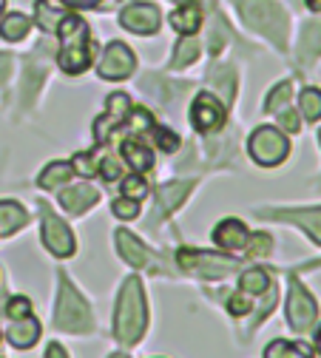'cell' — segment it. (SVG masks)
Segmentation results:
<instances>
[{
  "instance_id": "836d02e7",
  "label": "cell",
  "mask_w": 321,
  "mask_h": 358,
  "mask_svg": "<svg viewBox=\"0 0 321 358\" xmlns=\"http://www.w3.org/2000/svg\"><path fill=\"white\" fill-rule=\"evenodd\" d=\"M111 210H114V216H120V219H134L136 213H140V202L128 199V196H120V199H114Z\"/></svg>"
},
{
  "instance_id": "4dcf8cb0",
  "label": "cell",
  "mask_w": 321,
  "mask_h": 358,
  "mask_svg": "<svg viewBox=\"0 0 321 358\" xmlns=\"http://www.w3.org/2000/svg\"><path fill=\"white\" fill-rule=\"evenodd\" d=\"M71 168H74L80 176H94V173L100 171V165H97V159H94V154H91V151H80V154L71 159Z\"/></svg>"
},
{
  "instance_id": "c3c4849f",
  "label": "cell",
  "mask_w": 321,
  "mask_h": 358,
  "mask_svg": "<svg viewBox=\"0 0 321 358\" xmlns=\"http://www.w3.org/2000/svg\"><path fill=\"white\" fill-rule=\"evenodd\" d=\"M318 143H321V131H318Z\"/></svg>"
},
{
  "instance_id": "8992f818",
  "label": "cell",
  "mask_w": 321,
  "mask_h": 358,
  "mask_svg": "<svg viewBox=\"0 0 321 358\" xmlns=\"http://www.w3.org/2000/svg\"><path fill=\"white\" fill-rule=\"evenodd\" d=\"M245 20L256 29L264 31L273 43L285 46V34H287V17L276 3H267V0H248L245 3Z\"/></svg>"
},
{
  "instance_id": "44dd1931",
  "label": "cell",
  "mask_w": 321,
  "mask_h": 358,
  "mask_svg": "<svg viewBox=\"0 0 321 358\" xmlns=\"http://www.w3.org/2000/svg\"><path fill=\"white\" fill-rule=\"evenodd\" d=\"M71 173H74L71 162H52V165H45V168L40 171V176H37V185H40L43 191L60 188V185H66L69 179H71Z\"/></svg>"
},
{
  "instance_id": "9c48e42d",
  "label": "cell",
  "mask_w": 321,
  "mask_h": 358,
  "mask_svg": "<svg viewBox=\"0 0 321 358\" xmlns=\"http://www.w3.org/2000/svg\"><path fill=\"white\" fill-rule=\"evenodd\" d=\"M136 69V57L134 52L125 46V43H108L106 52H103V60H100V77L103 80H125L131 77Z\"/></svg>"
},
{
  "instance_id": "7a4b0ae2",
  "label": "cell",
  "mask_w": 321,
  "mask_h": 358,
  "mask_svg": "<svg viewBox=\"0 0 321 358\" xmlns=\"http://www.w3.org/2000/svg\"><path fill=\"white\" fill-rule=\"evenodd\" d=\"M145 319H148V313H145L143 282L131 276L120 287V299H117V310H114V336L120 338V344L140 341L145 333Z\"/></svg>"
},
{
  "instance_id": "74e56055",
  "label": "cell",
  "mask_w": 321,
  "mask_h": 358,
  "mask_svg": "<svg viewBox=\"0 0 321 358\" xmlns=\"http://www.w3.org/2000/svg\"><path fill=\"white\" fill-rule=\"evenodd\" d=\"M211 80L222 88V92L227 94V97H231L234 94V77H231V69H216L213 74H211Z\"/></svg>"
},
{
  "instance_id": "f35d334b",
  "label": "cell",
  "mask_w": 321,
  "mask_h": 358,
  "mask_svg": "<svg viewBox=\"0 0 321 358\" xmlns=\"http://www.w3.org/2000/svg\"><path fill=\"white\" fill-rule=\"evenodd\" d=\"M100 173H103V179L114 182V179H120V173H122V165H120L114 157H106L103 165H100Z\"/></svg>"
},
{
  "instance_id": "ee69618b",
  "label": "cell",
  "mask_w": 321,
  "mask_h": 358,
  "mask_svg": "<svg viewBox=\"0 0 321 358\" xmlns=\"http://www.w3.org/2000/svg\"><path fill=\"white\" fill-rule=\"evenodd\" d=\"M304 3H307L313 12H321V0H304Z\"/></svg>"
},
{
  "instance_id": "60d3db41",
  "label": "cell",
  "mask_w": 321,
  "mask_h": 358,
  "mask_svg": "<svg viewBox=\"0 0 321 358\" xmlns=\"http://www.w3.org/2000/svg\"><path fill=\"white\" fill-rule=\"evenodd\" d=\"M66 6H71V9H94V6H100L103 0H63Z\"/></svg>"
},
{
  "instance_id": "f6af8a7d",
  "label": "cell",
  "mask_w": 321,
  "mask_h": 358,
  "mask_svg": "<svg viewBox=\"0 0 321 358\" xmlns=\"http://www.w3.org/2000/svg\"><path fill=\"white\" fill-rule=\"evenodd\" d=\"M315 347H318V352H321V330L315 333Z\"/></svg>"
},
{
  "instance_id": "6da1fadb",
  "label": "cell",
  "mask_w": 321,
  "mask_h": 358,
  "mask_svg": "<svg viewBox=\"0 0 321 358\" xmlns=\"http://www.w3.org/2000/svg\"><path fill=\"white\" fill-rule=\"evenodd\" d=\"M60 34V55H57V63L66 74H80L91 66L94 60V52L97 46L91 43V31H88V23L80 17V15H63L57 29Z\"/></svg>"
},
{
  "instance_id": "277c9868",
  "label": "cell",
  "mask_w": 321,
  "mask_h": 358,
  "mask_svg": "<svg viewBox=\"0 0 321 358\" xmlns=\"http://www.w3.org/2000/svg\"><path fill=\"white\" fill-rule=\"evenodd\" d=\"M60 330L69 333H88L91 330V310L85 299L71 287L66 273H60V296H57V316H55Z\"/></svg>"
},
{
  "instance_id": "4fadbf2b",
  "label": "cell",
  "mask_w": 321,
  "mask_h": 358,
  "mask_svg": "<svg viewBox=\"0 0 321 358\" xmlns=\"http://www.w3.org/2000/svg\"><path fill=\"white\" fill-rule=\"evenodd\" d=\"M262 216L293 222V225H299V228H304L310 234L313 242L321 245V208H310V210H276V213H262Z\"/></svg>"
},
{
  "instance_id": "7dc6e473",
  "label": "cell",
  "mask_w": 321,
  "mask_h": 358,
  "mask_svg": "<svg viewBox=\"0 0 321 358\" xmlns=\"http://www.w3.org/2000/svg\"><path fill=\"white\" fill-rule=\"evenodd\" d=\"M111 358H128V355H111Z\"/></svg>"
},
{
  "instance_id": "2e32d148",
  "label": "cell",
  "mask_w": 321,
  "mask_h": 358,
  "mask_svg": "<svg viewBox=\"0 0 321 358\" xmlns=\"http://www.w3.org/2000/svg\"><path fill=\"white\" fill-rule=\"evenodd\" d=\"M114 242H117L120 256H122L128 264H134V267H145V264H148V248H145L140 239H136L131 231H117Z\"/></svg>"
},
{
  "instance_id": "d4e9b609",
  "label": "cell",
  "mask_w": 321,
  "mask_h": 358,
  "mask_svg": "<svg viewBox=\"0 0 321 358\" xmlns=\"http://www.w3.org/2000/svg\"><path fill=\"white\" fill-rule=\"evenodd\" d=\"M239 287H242V293H248V296H262V293H267V290L273 287V282H270V276L262 271V267H253V271H245V273H242Z\"/></svg>"
},
{
  "instance_id": "cb8c5ba5",
  "label": "cell",
  "mask_w": 321,
  "mask_h": 358,
  "mask_svg": "<svg viewBox=\"0 0 321 358\" xmlns=\"http://www.w3.org/2000/svg\"><path fill=\"white\" fill-rule=\"evenodd\" d=\"M29 29H31V20L20 12H12V15L3 17V23H0V37L9 40V43H17L29 34Z\"/></svg>"
},
{
  "instance_id": "83f0119b",
  "label": "cell",
  "mask_w": 321,
  "mask_h": 358,
  "mask_svg": "<svg viewBox=\"0 0 321 358\" xmlns=\"http://www.w3.org/2000/svg\"><path fill=\"white\" fill-rule=\"evenodd\" d=\"M299 108H301V117L315 122L321 120V92L318 88H304L301 97H299Z\"/></svg>"
},
{
  "instance_id": "d6986e66",
  "label": "cell",
  "mask_w": 321,
  "mask_h": 358,
  "mask_svg": "<svg viewBox=\"0 0 321 358\" xmlns=\"http://www.w3.org/2000/svg\"><path fill=\"white\" fill-rule=\"evenodd\" d=\"M122 159L136 171V173H145L154 168V151L145 143H136V140H125L122 143Z\"/></svg>"
},
{
  "instance_id": "b9f144b4",
  "label": "cell",
  "mask_w": 321,
  "mask_h": 358,
  "mask_svg": "<svg viewBox=\"0 0 321 358\" xmlns=\"http://www.w3.org/2000/svg\"><path fill=\"white\" fill-rule=\"evenodd\" d=\"M45 358H69L66 350L60 344H49V350H45Z\"/></svg>"
},
{
  "instance_id": "9a60e30c",
  "label": "cell",
  "mask_w": 321,
  "mask_h": 358,
  "mask_svg": "<svg viewBox=\"0 0 321 358\" xmlns=\"http://www.w3.org/2000/svg\"><path fill=\"white\" fill-rule=\"evenodd\" d=\"M202 17H205V12H202V3L199 0H182V6L171 15V26L179 31V34H197L199 29H202Z\"/></svg>"
},
{
  "instance_id": "30bf717a",
  "label": "cell",
  "mask_w": 321,
  "mask_h": 358,
  "mask_svg": "<svg viewBox=\"0 0 321 358\" xmlns=\"http://www.w3.org/2000/svg\"><path fill=\"white\" fill-rule=\"evenodd\" d=\"M191 122H194V128H197L199 134H213V131H219V128L224 125V106L219 103V97L202 92V94L194 100V106H191Z\"/></svg>"
},
{
  "instance_id": "52a82bcc",
  "label": "cell",
  "mask_w": 321,
  "mask_h": 358,
  "mask_svg": "<svg viewBox=\"0 0 321 358\" xmlns=\"http://www.w3.org/2000/svg\"><path fill=\"white\" fill-rule=\"evenodd\" d=\"M315 316H318L315 299L304 290V285L299 279H293L290 293H287V322H290V327L296 333H307L315 324Z\"/></svg>"
},
{
  "instance_id": "1f68e13d",
  "label": "cell",
  "mask_w": 321,
  "mask_h": 358,
  "mask_svg": "<svg viewBox=\"0 0 321 358\" xmlns=\"http://www.w3.org/2000/svg\"><path fill=\"white\" fill-rule=\"evenodd\" d=\"M301 52H304V57H313V55L321 52V26H307V29H304Z\"/></svg>"
},
{
  "instance_id": "484cf974",
  "label": "cell",
  "mask_w": 321,
  "mask_h": 358,
  "mask_svg": "<svg viewBox=\"0 0 321 358\" xmlns=\"http://www.w3.org/2000/svg\"><path fill=\"white\" fill-rule=\"evenodd\" d=\"M290 94H293V83H290V80L279 83V85L267 94V100H264V111H267V114H282V111L287 108V103H290Z\"/></svg>"
},
{
  "instance_id": "3957f363",
  "label": "cell",
  "mask_w": 321,
  "mask_h": 358,
  "mask_svg": "<svg viewBox=\"0 0 321 358\" xmlns=\"http://www.w3.org/2000/svg\"><path fill=\"white\" fill-rule=\"evenodd\" d=\"M176 262L185 273L199 276V279H224L239 271V262L231 256H219L208 250H194V248H182L176 253Z\"/></svg>"
},
{
  "instance_id": "603a6c76",
  "label": "cell",
  "mask_w": 321,
  "mask_h": 358,
  "mask_svg": "<svg viewBox=\"0 0 321 358\" xmlns=\"http://www.w3.org/2000/svg\"><path fill=\"white\" fill-rule=\"evenodd\" d=\"M264 358H313L310 347L301 341H270L264 350Z\"/></svg>"
},
{
  "instance_id": "e575fe53",
  "label": "cell",
  "mask_w": 321,
  "mask_h": 358,
  "mask_svg": "<svg viewBox=\"0 0 321 358\" xmlns=\"http://www.w3.org/2000/svg\"><path fill=\"white\" fill-rule=\"evenodd\" d=\"M151 131H154L157 145H159L162 151H176V148H179V137H176L173 131H168V128H159V125H151Z\"/></svg>"
},
{
  "instance_id": "5bb4252c",
  "label": "cell",
  "mask_w": 321,
  "mask_h": 358,
  "mask_svg": "<svg viewBox=\"0 0 321 358\" xmlns=\"http://www.w3.org/2000/svg\"><path fill=\"white\" fill-rule=\"evenodd\" d=\"M248 239H250V234L239 219H224L213 228V242L224 250H242L248 245Z\"/></svg>"
},
{
  "instance_id": "e0dca14e",
  "label": "cell",
  "mask_w": 321,
  "mask_h": 358,
  "mask_svg": "<svg viewBox=\"0 0 321 358\" xmlns=\"http://www.w3.org/2000/svg\"><path fill=\"white\" fill-rule=\"evenodd\" d=\"M6 338H9V344L17 347V350L31 347V344L40 338V324H37V319H31V313H29V316H23V319H12V327L6 330Z\"/></svg>"
},
{
  "instance_id": "ba28073f",
  "label": "cell",
  "mask_w": 321,
  "mask_h": 358,
  "mask_svg": "<svg viewBox=\"0 0 321 358\" xmlns=\"http://www.w3.org/2000/svg\"><path fill=\"white\" fill-rule=\"evenodd\" d=\"M43 245L49 248L57 259H66L74 253V234L66 228V222L52 213V208H43Z\"/></svg>"
},
{
  "instance_id": "8d00e7d4",
  "label": "cell",
  "mask_w": 321,
  "mask_h": 358,
  "mask_svg": "<svg viewBox=\"0 0 321 358\" xmlns=\"http://www.w3.org/2000/svg\"><path fill=\"white\" fill-rule=\"evenodd\" d=\"M250 307H253V296H248V293H236V296H231V301H227V310H231L234 316H245Z\"/></svg>"
},
{
  "instance_id": "ac0fdd59",
  "label": "cell",
  "mask_w": 321,
  "mask_h": 358,
  "mask_svg": "<svg viewBox=\"0 0 321 358\" xmlns=\"http://www.w3.org/2000/svg\"><path fill=\"white\" fill-rule=\"evenodd\" d=\"M100 199V194L91 188V185H71L60 194V205L69 210V213H85L91 205Z\"/></svg>"
},
{
  "instance_id": "4316f807",
  "label": "cell",
  "mask_w": 321,
  "mask_h": 358,
  "mask_svg": "<svg viewBox=\"0 0 321 358\" xmlns=\"http://www.w3.org/2000/svg\"><path fill=\"white\" fill-rule=\"evenodd\" d=\"M197 57H199V46H197L194 34H188V40H179V43H176V52H173L171 69H185V66H191Z\"/></svg>"
},
{
  "instance_id": "d6a6232c",
  "label": "cell",
  "mask_w": 321,
  "mask_h": 358,
  "mask_svg": "<svg viewBox=\"0 0 321 358\" xmlns=\"http://www.w3.org/2000/svg\"><path fill=\"white\" fill-rule=\"evenodd\" d=\"M3 310H6L9 319H23V316H29V313H31V301L26 296H15V299H9L3 304Z\"/></svg>"
},
{
  "instance_id": "8fae6325",
  "label": "cell",
  "mask_w": 321,
  "mask_h": 358,
  "mask_svg": "<svg viewBox=\"0 0 321 358\" xmlns=\"http://www.w3.org/2000/svg\"><path fill=\"white\" fill-rule=\"evenodd\" d=\"M159 9L154 3H131L120 12V23L122 29L134 31V34H154L159 29Z\"/></svg>"
},
{
  "instance_id": "d590c367",
  "label": "cell",
  "mask_w": 321,
  "mask_h": 358,
  "mask_svg": "<svg viewBox=\"0 0 321 358\" xmlns=\"http://www.w3.org/2000/svg\"><path fill=\"white\" fill-rule=\"evenodd\" d=\"M270 250H273L270 234H253V242H250L248 253H250V256H270Z\"/></svg>"
},
{
  "instance_id": "ffe728a7",
  "label": "cell",
  "mask_w": 321,
  "mask_h": 358,
  "mask_svg": "<svg viewBox=\"0 0 321 358\" xmlns=\"http://www.w3.org/2000/svg\"><path fill=\"white\" fill-rule=\"evenodd\" d=\"M29 222V213L17 202H0V236H12Z\"/></svg>"
},
{
  "instance_id": "5b68a950",
  "label": "cell",
  "mask_w": 321,
  "mask_h": 358,
  "mask_svg": "<svg viewBox=\"0 0 321 358\" xmlns=\"http://www.w3.org/2000/svg\"><path fill=\"white\" fill-rule=\"evenodd\" d=\"M248 151L253 157L256 165L262 168H273V165H282L290 154V143L287 137L279 131V128H273V125H262L250 134V143H248Z\"/></svg>"
},
{
  "instance_id": "7c38bea8",
  "label": "cell",
  "mask_w": 321,
  "mask_h": 358,
  "mask_svg": "<svg viewBox=\"0 0 321 358\" xmlns=\"http://www.w3.org/2000/svg\"><path fill=\"white\" fill-rule=\"evenodd\" d=\"M128 114H131V100H128V94H108L106 114H103L100 120H94V140H97V143H106V140L111 137V131L125 122Z\"/></svg>"
},
{
  "instance_id": "f1b7e54d",
  "label": "cell",
  "mask_w": 321,
  "mask_h": 358,
  "mask_svg": "<svg viewBox=\"0 0 321 358\" xmlns=\"http://www.w3.org/2000/svg\"><path fill=\"white\" fill-rule=\"evenodd\" d=\"M34 12H37V26H40L43 31H55L57 23H60V17H63V12L49 9V0H37Z\"/></svg>"
},
{
  "instance_id": "7402d4cb",
  "label": "cell",
  "mask_w": 321,
  "mask_h": 358,
  "mask_svg": "<svg viewBox=\"0 0 321 358\" xmlns=\"http://www.w3.org/2000/svg\"><path fill=\"white\" fill-rule=\"evenodd\" d=\"M191 188H194V182H171V185H162L159 188V210L162 213L176 210L182 202L188 199Z\"/></svg>"
},
{
  "instance_id": "7bdbcfd3",
  "label": "cell",
  "mask_w": 321,
  "mask_h": 358,
  "mask_svg": "<svg viewBox=\"0 0 321 358\" xmlns=\"http://www.w3.org/2000/svg\"><path fill=\"white\" fill-rule=\"evenodd\" d=\"M9 66H12V60L0 55V77H6V74H9Z\"/></svg>"
},
{
  "instance_id": "f546056e",
  "label": "cell",
  "mask_w": 321,
  "mask_h": 358,
  "mask_svg": "<svg viewBox=\"0 0 321 358\" xmlns=\"http://www.w3.org/2000/svg\"><path fill=\"white\" fill-rule=\"evenodd\" d=\"M122 196H128V199H145L148 196V182L140 176V173H134V176H125L122 179Z\"/></svg>"
},
{
  "instance_id": "bcb514c9",
  "label": "cell",
  "mask_w": 321,
  "mask_h": 358,
  "mask_svg": "<svg viewBox=\"0 0 321 358\" xmlns=\"http://www.w3.org/2000/svg\"><path fill=\"white\" fill-rule=\"evenodd\" d=\"M3 6H6V0H0V15H3Z\"/></svg>"
},
{
  "instance_id": "ab89813d",
  "label": "cell",
  "mask_w": 321,
  "mask_h": 358,
  "mask_svg": "<svg viewBox=\"0 0 321 358\" xmlns=\"http://www.w3.org/2000/svg\"><path fill=\"white\" fill-rule=\"evenodd\" d=\"M282 125H285L290 134H296V131H299V114L285 108V111H282Z\"/></svg>"
}]
</instances>
